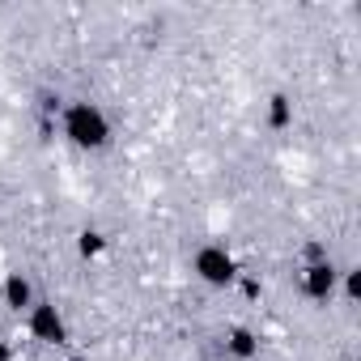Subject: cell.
<instances>
[{
    "label": "cell",
    "instance_id": "6da1fadb",
    "mask_svg": "<svg viewBox=\"0 0 361 361\" xmlns=\"http://www.w3.org/2000/svg\"><path fill=\"white\" fill-rule=\"evenodd\" d=\"M60 128H64V136H68L73 149H85L90 153V149H106L111 145V119L90 98H68L64 102V115H60Z\"/></svg>",
    "mask_w": 361,
    "mask_h": 361
},
{
    "label": "cell",
    "instance_id": "7a4b0ae2",
    "mask_svg": "<svg viewBox=\"0 0 361 361\" xmlns=\"http://www.w3.org/2000/svg\"><path fill=\"white\" fill-rule=\"evenodd\" d=\"M192 272H196L209 289H230V285L243 276V268H238V259L230 255L226 243H204V247L196 251V259H192Z\"/></svg>",
    "mask_w": 361,
    "mask_h": 361
},
{
    "label": "cell",
    "instance_id": "3957f363",
    "mask_svg": "<svg viewBox=\"0 0 361 361\" xmlns=\"http://www.w3.org/2000/svg\"><path fill=\"white\" fill-rule=\"evenodd\" d=\"M26 327H30V336L39 340V344H56V348H64L73 336H68V319H64V310L47 298V302H35L30 310H26Z\"/></svg>",
    "mask_w": 361,
    "mask_h": 361
},
{
    "label": "cell",
    "instance_id": "277c9868",
    "mask_svg": "<svg viewBox=\"0 0 361 361\" xmlns=\"http://www.w3.org/2000/svg\"><path fill=\"white\" fill-rule=\"evenodd\" d=\"M336 281H340V268H336L331 259L302 268V293H306L310 302H327V298L336 293Z\"/></svg>",
    "mask_w": 361,
    "mask_h": 361
},
{
    "label": "cell",
    "instance_id": "5b68a950",
    "mask_svg": "<svg viewBox=\"0 0 361 361\" xmlns=\"http://www.w3.org/2000/svg\"><path fill=\"white\" fill-rule=\"evenodd\" d=\"M0 298H5V306L9 310H30L35 306V285H30V276L26 272H9L5 276V285H0Z\"/></svg>",
    "mask_w": 361,
    "mask_h": 361
},
{
    "label": "cell",
    "instance_id": "8992f818",
    "mask_svg": "<svg viewBox=\"0 0 361 361\" xmlns=\"http://www.w3.org/2000/svg\"><path fill=\"white\" fill-rule=\"evenodd\" d=\"M226 353H230L234 361H255V357H259V336H255L251 327H230V331H226Z\"/></svg>",
    "mask_w": 361,
    "mask_h": 361
},
{
    "label": "cell",
    "instance_id": "52a82bcc",
    "mask_svg": "<svg viewBox=\"0 0 361 361\" xmlns=\"http://www.w3.org/2000/svg\"><path fill=\"white\" fill-rule=\"evenodd\" d=\"M268 128H272V132H289V128H293V98H289L285 90L268 94Z\"/></svg>",
    "mask_w": 361,
    "mask_h": 361
},
{
    "label": "cell",
    "instance_id": "ba28073f",
    "mask_svg": "<svg viewBox=\"0 0 361 361\" xmlns=\"http://www.w3.org/2000/svg\"><path fill=\"white\" fill-rule=\"evenodd\" d=\"M102 251H106V234L94 230V226H85V230L77 234V255H81V259H98Z\"/></svg>",
    "mask_w": 361,
    "mask_h": 361
},
{
    "label": "cell",
    "instance_id": "9c48e42d",
    "mask_svg": "<svg viewBox=\"0 0 361 361\" xmlns=\"http://www.w3.org/2000/svg\"><path fill=\"white\" fill-rule=\"evenodd\" d=\"M302 255H306V264H323V259H327V247L314 238V243H306V247H302Z\"/></svg>",
    "mask_w": 361,
    "mask_h": 361
},
{
    "label": "cell",
    "instance_id": "30bf717a",
    "mask_svg": "<svg viewBox=\"0 0 361 361\" xmlns=\"http://www.w3.org/2000/svg\"><path fill=\"white\" fill-rule=\"evenodd\" d=\"M344 293H348V302H357V293H361V272L357 268L344 272Z\"/></svg>",
    "mask_w": 361,
    "mask_h": 361
},
{
    "label": "cell",
    "instance_id": "8fae6325",
    "mask_svg": "<svg viewBox=\"0 0 361 361\" xmlns=\"http://www.w3.org/2000/svg\"><path fill=\"white\" fill-rule=\"evenodd\" d=\"M259 293H264V285H259L255 276H243V298H247V302H259Z\"/></svg>",
    "mask_w": 361,
    "mask_h": 361
},
{
    "label": "cell",
    "instance_id": "7c38bea8",
    "mask_svg": "<svg viewBox=\"0 0 361 361\" xmlns=\"http://www.w3.org/2000/svg\"><path fill=\"white\" fill-rule=\"evenodd\" d=\"M0 361H13V344L9 340H0Z\"/></svg>",
    "mask_w": 361,
    "mask_h": 361
},
{
    "label": "cell",
    "instance_id": "4fadbf2b",
    "mask_svg": "<svg viewBox=\"0 0 361 361\" xmlns=\"http://www.w3.org/2000/svg\"><path fill=\"white\" fill-rule=\"evenodd\" d=\"M68 361H90V357H81V353H77V357H68Z\"/></svg>",
    "mask_w": 361,
    "mask_h": 361
}]
</instances>
